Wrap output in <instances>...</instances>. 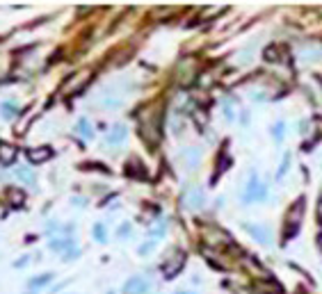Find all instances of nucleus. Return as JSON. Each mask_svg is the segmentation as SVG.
<instances>
[{
	"label": "nucleus",
	"instance_id": "nucleus-1",
	"mask_svg": "<svg viewBox=\"0 0 322 294\" xmlns=\"http://www.w3.org/2000/svg\"><path fill=\"white\" fill-rule=\"evenodd\" d=\"M267 194V187L258 180L256 174L249 176V180H247V187H245V194H242V201L245 203H251V201H263Z\"/></svg>",
	"mask_w": 322,
	"mask_h": 294
},
{
	"label": "nucleus",
	"instance_id": "nucleus-2",
	"mask_svg": "<svg viewBox=\"0 0 322 294\" xmlns=\"http://www.w3.org/2000/svg\"><path fill=\"white\" fill-rule=\"evenodd\" d=\"M185 264V253L183 251H172L167 256V260H163V276L165 278H174L176 274H180V269H183Z\"/></svg>",
	"mask_w": 322,
	"mask_h": 294
},
{
	"label": "nucleus",
	"instance_id": "nucleus-3",
	"mask_svg": "<svg viewBox=\"0 0 322 294\" xmlns=\"http://www.w3.org/2000/svg\"><path fill=\"white\" fill-rule=\"evenodd\" d=\"M203 201H206V196H203V192L199 187H190L183 192V199H180V203H183L185 210H201Z\"/></svg>",
	"mask_w": 322,
	"mask_h": 294
},
{
	"label": "nucleus",
	"instance_id": "nucleus-4",
	"mask_svg": "<svg viewBox=\"0 0 322 294\" xmlns=\"http://www.w3.org/2000/svg\"><path fill=\"white\" fill-rule=\"evenodd\" d=\"M89 78H91V71L76 73V76H73L71 80L64 85V94H80V91L85 89V85L89 82Z\"/></svg>",
	"mask_w": 322,
	"mask_h": 294
},
{
	"label": "nucleus",
	"instance_id": "nucleus-5",
	"mask_svg": "<svg viewBox=\"0 0 322 294\" xmlns=\"http://www.w3.org/2000/svg\"><path fill=\"white\" fill-rule=\"evenodd\" d=\"M302 212H304V201H297L292 212H288V228H286V237H292L300 228V219H302Z\"/></svg>",
	"mask_w": 322,
	"mask_h": 294
},
{
	"label": "nucleus",
	"instance_id": "nucleus-6",
	"mask_svg": "<svg viewBox=\"0 0 322 294\" xmlns=\"http://www.w3.org/2000/svg\"><path fill=\"white\" fill-rule=\"evenodd\" d=\"M146 292H149V283L140 276H133L124 285V294H146Z\"/></svg>",
	"mask_w": 322,
	"mask_h": 294
},
{
	"label": "nucleus",
	"instance_id": "nucleus-7",
	"mask_svg": "<svg viewBox=\"0 0 322 294\" xmlns=\"http://www.w3.org/2000/svg\"><path fill=\"white\" fill-rule=\"evenodd\" d=\"M51 155H53L51 146H39V149H30V151H28V160H30L32 164L46 162V160H51Z\"/></svg>",
	"mask_w": 322,
	"mask_h": 294
},
{
	"label": "nucleus",
	"instance_id": "nucleus-8",
	"mask_svg": "<svg viewBox=\"0 0 322 294\" xmlns=\"http://www.w3.org/2000/svg\"><path fill=\"white\" fill-rule=\"evenodd\" d=\"M16 155H18V151L14 149L12 144H7V141H0V162H3V164H14Z\"/></svg>",
	"mask_w": 322,
	"mask_h": 294
},
{
	"label": "nucleus",
	"instance_id": "nucleus-9",
	"mask_svg": "<svg viewBox=\"0 0 322 294\" xmlns=\"http://www.w3.org/2000/svg\"><path fill=\"white\" fill-rule=\"evenodd\" d=\"M245 228H247V233L254 235L261 244H270V230H267V226H251V224H245Z\"/></svg>",
	"mask_w": 322,
	"mask_h": 294
},
{
	"label": "nucleus",
	"instance_id": "nucleus-10",
	"mask_svg": "<svg viewBox=\"0 0 322 294\" xmlns=\"http://www.w3.org/2000/svg\"><path fill=\"white\" fill-rule=\"evenodd\" d=\"M263 57H265V62H284L281 46H267L265 51H263Z\"/></svg>",
	"mask_w": 322,
	"mask_h": 294
},
{
	"label": "nucleus",
	"instance_id": "nucleus-11",
	"mask_svg": "<svg viewBox=\"0 0 322 294\" xmlns=\"http://www.w3.org/2000/svg\"><path fill=\"white\" fill-rule=\"evenodd\" d=\"M14 171H16V178H18V180H23V183H28V185L35 183V174H32L28 166H16Z\"/></svg>",
	"mask_w": 322,
	"mask_h": 294
},
{
	"label": "nucleus",
	"instance_id": "nucleus-12",
	"mask_svg": "<svg viewBox=\"0 0 322 294\" xmlns=\"http://www.w3.org/2000/svg\"><path fill=\"white\" fill-rule=\"evenodd\" d=\"M124 137H126V128H124V126H114V130L107 135V144H119Z\"/></svg>",
	"mask_w": 322,
	"mask_h": 294
},
{
	"label": "nucleus",
	"instance_id": "nucleus-13",
	"mask_svg": "<svg viewBox=\"0 0 322 294\" xmlns=\"http://www.w3.org/2000/svg\"><path fill=\"white\" fill-rule=\"evenodd\" d=\"M53 281V274H41V276H37V278H32L30 281V287L32 290H37V287H43V285H48V283Z\"/></svg>",
	"mask_w": 322,
	"mask_h": 294
},
{
	"label": "nucleus",
	"instance_id": "nucleus-14",
	"mask_svg": "<svg viewBox=\"0 0 322 294\" xmlns=\"http://www.w3.org/2000/svg\"><path fill=\"white\" fill-rule=\"evenodd\" d=\"M7 199H9V203H12V205H21L23 203V199H26V194H23L21 192V189H9V192H7Z\"/></svg>",
	"mask_w": 322,
	"mask_h": 294
},
{
	"label": "nucleus",
	"instance_id": "nucleus-15",
	"mask_svg": "<svg viewBox=\"0 0 322 294\" xmlns=\"http://www.w3.org/2000/svg\"><path fill=\"white\" fill-rule=\"evenodd\" d=\"M71 244H73L71 239H53V242H48V247H51L53 251H66Z\"/></svg>",
	"mask_w": 322,
	"mask_h": 294
},
{
	"label": "nucleus",
	"instance_id": "nucleus-16",
	"mask_svg": "<svg viewBox=\"0 0 322 294\" xmlns=\"http://www.w3.org/2000/svg\"><path fill=\"white\" fill-rule=\"evenodd\" d=\"M78 130H80V135L85 137V139H91V137H94V128L87 124V119H80V124H78Z\"/></svg>",
	"mask_w": 322,
	"mask_h": 294
},
{
	"label": "nucleus",
	"instance_id": "nucleus-17",
	"mask_svg": "<svg viewBox=\"0 0 322 294\" xmlns=\"http://www.w3.org/2000/svg\"><path fill=\"white\" fill-rule=\"evenodd\" d=\"M183 158H185V162H188V166H194V164H197V160H199V151L197 149H188L183 153Z\"/></svg>",
	"mask_w": 322,
	"mask_h": 294
},
{
	"label": "nucleus",
	"instance_id": "nucleus-18",
	"mask_svg": "<svg viewBox=\"0 0 322 294\" xmlns=\"http://www.w3.org/2000/svg\"><path fill=\"white\" fill-rule=\"evenodd\" d=\"M288 164H290V153H286L284 160H281V166H279V171H277V178H279V180L288 174Z\"/></svg>",
	"mask_w": 322,
	"mask_h": 294
},
{
	"label": "nucleus",
	"instance_id": "nucleus-19",
	"mask_svg": "<svg viewBox=\"0 0 322 294\" xmlns=\"http://www.w3.org/2000/svg\"><path fill=\"white\" fill-rule=\"evenodd\" d=\"M0 110H3V116H5V119H12V116L16 114V107H14L12 103H3V105H0Z\"/></svg>",
	"mask_w": 322,
	"mask_h": 294
},
{
	"label": "nucleus",
	"instance_id": "nucleus-20",
	"mask_svg": "<svg viewBox=\"0 0 322 294\" xmlns=\"http://www.w3.org/2000/svg\"><path fill=\"white\" fill-rule=\"evenodd\" d=\"M94 237L99 239V242H105V228H103V224H96V226H94Z\"/></svg>",
	"mask_w": 322,
	"mask_h": 294
},
{
	"label": "nucleus",
	"instance_id": "nucleus-21",
	"mask_svg": "<svg viewBox=\"0 0 322 294\" xmlns=\"http://www.w3.org/2000/svg\"><path fill=\"white\" fill-rule=\"evenodd\" d=\"M165 228H167L165 219H163V222H155V226H151V235H160V233H165Z\"/></svg>",
	"mask_w": 322,
	"mask_h": 294
},
{
	"label": "nucleus",
	"instance_id": "nucleus-22",
	"mask_svg": "<svg viewBox=\"0 0 322 294\" xmlns=\"http://www.w3.org/2000/svg\"><path fill=\"white\" fill-rule=\"evenodd\" d=\"M306 57H320V51L318 48H304L302 51V60H306Z\"/></svg>",
	"mask_w": 322,
	"mask_h": 294
},
{
	"label": "nucleus",
	"instance_id": "nucleus-23",
	"mask_svg": "<svg viewBox=\"0 0 322 294\" xmlns=\"http://www.w3.org/2000/svg\"><path fill=\"white\" fill-rule=\"evenodd\" d=\"M274 139H277V141L284 139V124H277V126H274Z\"/></svg>",
	"mask_w": 322,
	"mask_h": 294
},
{
	"label": "nucleus",
	"instance_id": "nucleus-24",
	"mask_svg": "<svg viewBox=\"0 0 322 294\" xmlns=\"http://www.w3.org/2000/svg\"><path fill=\"white\" fill-rule=\"evenodd\" d=\"M85 169H94V171H103V174H107V166L103 164H96V162H91V164H82Z\"/></svg>",
	"mask_w": 322,
	"mask_h": 294
},
{
	"label": "nucleus",
	"instance_id": "nucleus-25",
	"mask_svg": "<svg viewBox=\"0 0 322 294\" xmlns=\"http://www.w3.org/2000/svg\"><path fill=\"white\" fill-rule=\"evenodd\" d=\"M153 249H155V242H149V244H146V247H140V253H142V256H144V253H151V251H153Z\"/></svg>",
	"mask_w": 322,
	"mask_h": 294
},
{
	"label": "nucleus",
	"instance_id": "nucleus-26",
	"mask_svg": "<svg viewBox=\"0 0 322 294\" xmlns=\"http://www.w3.org/2000/svg\"><path fill=\"white\" fill-rule=\"evenodd\" d=\"M119 235H121V237H124V235H130V226H128V224L119 228Z\"/></svg>",
	"mask_w": 322,
	"mask_h": 294
}]
</instances>
